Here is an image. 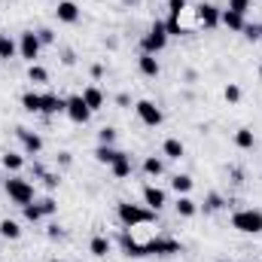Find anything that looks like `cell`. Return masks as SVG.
<instances>
[{
    "mask_svg": "<svg viewBox=\"0 0 262 262\" xmlns=\"http://www.w3.org/2000/svg\"><path fill=\"white\" fill-rule=\"evenodd\" d=\"M116 213H119V220L125 223V229H137V226L156 223V210H149V207H143V204H131V201H119Z\"/></svg>",
    "mask_w": 262,
    "mask_h": 262,
    "instance_id": "1",
    "label": "cell"
},
{
    "mask_svg": "<svg viewBox=\"0 0 262 262\" xmlns=\"http://www.w3.org/2000/svg\"><path fill=\"white\" fill-rule=\"evenodd\" d=\"M3 189H6V195L12 204H18V207H25V204H31L34 201V183L31 180H25V177H18V174H12L6 183H3Z\"/></svg>",
    "mask_w": 262,
    "mask_h": 262,
    "instance_id": "2",
    "label": "cell"
},
{
    "mask_svg": "<svg viewBox=\"0 0 262 262\" xmlns=\"http://www.w3.org/2000/svg\"><path fill=\"white\" fill-rule=\"evenodd\" d=\"M232 229H238L241 235H259L262 232V210L244 207L232 213Z\"/></svg>",
    "mask_w": 262,
    "mask_h": 262,
    "instance_id": "3",
    "label": "cell"
},
{
    "mask_svg": "<svg viewBox=\"0 0 262 262\" xmlns=\"http://www.w3.org/2000/svg\"><path fill=\"white\" fill-rule=\"evenodd\" d=\"M165 46H168V28H165V21H152L149 31H146L143 40H140V49H143L146 55H159Z\"/></svg>",
    "mask_w": 262,
    "mask_h": 262,
    "instance_id": "4",
    "label": "cell"
},
{
    "mask_svg": "<svg viewBox=\"0 0 262 262\" xmlns=\"http://www.w3.org/2000/svg\"><path fill=\"white\" fill-rule=\"evenodd\" d=\"M40 49H43V43H40L37 31H25V34L18 37V55H21L28 64H34V61L40 58Z\"/></svg>",
    "mask_w": 262,
    "mask_h": 262,
    "instance_id": "5",
    "label": "cell"
},
{
    "mask_svg": "<svg viewBox=\"0 0 262 262\" xmlns=\"http://www.w3.org/2000/svg\"><path fill=\"white\" fill-rule=\"evenodd\" d=\"M183 250V244L177 241V238H149L146 241V253L152 256H174V253H180Z\"/></svg>",
    "mask_w": 262,
    "mask_h": 262,
    "instance_id": "6",
    "label": "cell"
},
{
    "mask_svg": "<svg viewBox=\"0 0 262 262\" xmlns=\"http://www.w3.org/2000/svg\"><path fill=\"white\" fill-rule=\"evenodd\" d=\"M220 6H213V3H198L195 6V25L198 28H204V31H213L216 25H220Z\"/></svg>",
    "mask_w": 262,
    "mask_h": 262,
    "instance_id": "7",
    "label": "cell"
},
{
    "mask_svg": "<svg viewBox=\"0 0 262 262\" xmlns=\"http://www.w3.org/2000/svg\"><path fill=\"white\" fill-rule=\"evenodd\" d=\"M134 110H137L140 122H143V125H149V128H159V125H162V119H165V116H162V110H159L152 101H146V98H143V101H137V104H134Z\"/></svg>",
    "mask_w": 262,
    "mask_h": 262,
    "instance_id": "8",
    "label": "cell"
},
{
    "mask_svg": "<svg viewBox=\"0 0 262 262\" xmlns=\"http://www.w3.org/2000/svg\"><path fill=\"white\" fill-rule=\"evenodd\" d=\"M67 116H70V122H76V125H85L89 119H92V110L85 107V101H82V95H70L67 98Z\"/></svg>",
    "mask_w": 262,
    "mask_h": 262,
    "instance_id": "9",
    "label": "cell"
},
{
    "mask_svg": "<svg viewBox=\"0 0 262 262\" xmlns=\"http://www.w3.org/2000/svg\"><path fill=\"white\" fill-rule=\"evenodd\" d=\"M15 134H18V140H21V146H25V152H28V156H40V152H43V137H40L37 131L15 128Z\"/></svg>",
    "mask_w": 262,
    "mask_h": 262,
    "instance_id": "10",
    "label": "cell"
},
{
    "mask_svg": "<svg viewBox=\"0 0 262 262\" xmlns=\"http://www.w3.org/2000/svg\"><path fill=\"white\" fill-rule=\"evenodd\" d=\"M143 204L149 207V210H162L165 204H168V195H165V189H159V186H152V183H146L143 186Z\"/></svg>",
    "mask_w": 262,
    "mask_h": 262,
    "instance_id": "11",
    "label": "cell"
},
{
    "mask_svg": "<svg viewBox=\"0 0 262 262\" xmlns=\"http://www.w3.org/2000/svg\"><path fill=\"white\" fill-rule=\"evenodd\" d=\"M119 244H122L125 256H134V259H140V256H149V253H146V241H137V238H134L131 232H122Z\"/></svg>",
    "mask_w": 262,
    "mask_h": 262,
    "instance_id": "12",
    "label": "cell"
},
{
    "mask_svg": "<svg viewBox=\"0 0 262 262\" xmlns=\"http://www.w3.org/2000/svg\"><path fill=\"white\" fill-rule=\"evenodd\" d=\"M55 15H58V21H64V25H76V21H79V6H76L73 0H58Z\"/></svg>",
    "mask_w": 262,
    "mask_h": 262,
    "instance_id": "13",
    "label": "cell"
},
{
    "mask_svg": "<svg viewBox=\"0 0 262 262\" xmlns=\"http://www.w3.org/2000/svg\"><path fill=\"white\" fill-rule=\"evenodd\" d=\"M67 110V98H58V95H43V116H58V113H64Z\"/></svg>",
    "mask_w": 262,
    "mask_h": 262,
    "instance_id": "14",
    "label": "cell"
},
{
    "mask_svg": "<svg viewBox=\"0 0 262 262\" xmlns=\"http://www.w3.org/2000/svg\"><path fill=\"white\" fill-rule=\"evenodd\" d=\"M110 171H113V177H116V180H128L131 171H134V165H131V156H128V152H119V159L110 165Z\"/></svg>",
    "mask_w": 262,
    "mask_h": 262,
    "instance_id": "15",
    "label": "cell"
},
{
    "mask_svg": "<svg viewBox=\"0 0 262 262\" xmlns=\"http://www.w3.org/2000/svg\"><path fill=\"white\" fill-rule=\"evenodd\" d=\"M82 101H85V107L95 113V110L104 107V92H101L98 85H85V89H82Z\"/></svg>",
    "mask_w": 262,
    "mask_h": 262,
    "instance_id": "16",
    "label": "cell"
},
{
    "mask_svg": "<svg viewBox=\"0 0 262 262\" xmlns=\"http://www.w3.org/2000/svg\"><path fill=\"white\" fill-rule=\"evenodd\" d=\"M137 67H140V73H143V76H149V79H156V76L162 73V67H159V58H156V55H146V52H140V58H137Z\"/></svg>",
    "mask_w": 262,
    "mask_h": 262,
    "instance_id": "17",
    "label": "cell"
},
{
    "mask_svg": "<svg viewBox=\"0 0 262 262\" xmlns=\"http://www.w3.org/2000/svg\"><path fill=\"white\" fill-rule=\"evenodd\" d=\"M220 25H226L229 31H244L247 15H238V12H232V9H223V12H220Z\"/></svg>",
    "mask_w": 262,
    "mask_h": 262,
    "instance_id": "18",
    "label": "cell"
},
{
    "mask_svg": "<svg viewBox=\"0 0 262 262\" xmlns=\"http://www.w3.org/2000/svg\"><path fill=\"white\" fill-rule=\"evenodd\" d=\"M183 152H186V146H183L180 137H168V140L162 143V156H165V159H174V162H177V159H183Z\"/></svg>",
    "mask_w": 262,
    "mask_h": 262,
    "instance_id": "19",
    "label": "cell"
},
{
    "mask_svg": "<svg viewBox=\"0 0 262 262\" xmlns=\"http://www.w3.org/2000/svg\"><path fill=\"white\" fill-rule=\"evenodd\" d=\"M192 186H195V180H192L189 174H174V177H171V189H174L177 195H189Z\"/></svg>",
    "mask_w": 262,
    "mask_h": 262,
    "instance_id": "20",
    "label": "cell"
},
{
    "mask_svg": "<svg viewBox=\"0 0 262 262\" xmlns=\"http://www.w3.org/2000/svg\"><path fill=\"white\" fill-rule=\"evenodd\" d=\"M119 152H122V149H116V146H104V143H98V149H95V162H101V165H113V162L119 159Z\"/></svg>",
    "mask_w": 262,
    "mask_h": 262,
    "instance_id": "21",
    "label": "cell"
},
{
    "mask_svg": "<svg viewBox=\"0 0 262 262\" xmlns=\"http://www.w3.org/2000/svg\"><path fill=\"white\" fill-rule=\"evenodd\" d=\"M0 162H3V168L12 171V174H18V171L25 168V156H18V152H12V149H6V152L0 156Z\"/></svg>",
    "mask_w": 262,
    "mask_h": 262,
    "instance_id": "22",
    "label": "cell"
},
{
    "mask_svg": "<svg viewBox=\"0 0 262 262\" xmlns=\"http://www.w3.org/2000/svg\"><path fill=\"white\" fill-rule=\"evenodd\" d=\"M143 174H146V177H162V174H165V162H162L159 156H146V159H143Z\"/></svg>",
    "mask_w": 262,
    "mask_h": 262,
    "instance_id": "23",
    "label": "cell"
},
{
    "mask_svg": "<svg viewBox=\"0 0 262 262\" xmlns=\"http://www.w3.org/2000/svg\"><path fill=\"white\" fill-rule=\"evenodd\" d=\"M21 107H25L28 113H40V110H43V95H37V92H25V95H21Z\"/></svg>",
    "mask_w": 262,
    "mask_h": 262,
    "instance_id": "24",
    "label": "cell"
},
{
    "mask_svg": "<svg viewBox=\"0 0 262 262\" xmlns=\"http://www.w3.org/2000/svg\"><path fill=\"white\" fill-rule=\"evenodd\" d=\"M89 250H92V256H98V259L107 256V253H110V238H107V235H95L92 244H89Z\"/></svg>",
    "mask_w": 262,
    "mask_h": 262,
    "instance_id": "25",
    "label": "cell"
},
{
    "mask_svg": "<svg viewBox=\"0 0 262 262\" xmlns=\"http://www.w3.org/2000/svg\"><path fill=\"white\" fill-rule=\"evenodd\" d=\"M0 235H3L6 241H18V238H21V226H18L15 220H0Z\"/></svg>",
    "mask_w": 262,
    "mask_h": 262,
    "instance_id": "26",
    "label": "cell"
},
{
    "mask_svg": "<svg viewBox=\"0 0 262 262\" xmlns=\"http://www.w3.org/2000/svg\"><path fill=\"white\" fill-rule=\"evenodd\" d=\"M174 210L180 213V216H195L198 213V204L192 201L189 195H177V204H174Z\"/></svg>",
    "mask_w": 262,
    "mask_h": 262,
    "instance_id": "27",
    "label": "cell"
},
{
    "mask_svg": "<svg viewBox=\"0 0 262 262\" xmlns=\"http://www.w3.org/2000/svg\"><path fill=\"white\" fill-rule=\"evenodd\" d=\"M253 143H256V137H253V131L250 128H238L235 131V146H238V149H253Z\"/></svg>",
    "mask_w": 262,
    "mask_h": 262,
    "instance_id": "28",
    "label": "cell"
},
{
    "mask_svg": "<svg viewBox=\"0 0 262 262\" xmlns=\"http://www.w3.org/2000/svg\"><path fill=\"white\" fill-rule=\"evenodd\" d=\"M15 55H18V43L0 34V58H3V61H9V58H15Z\"/></svg>",
    "mask_w": 262,
    "mask_h": 262,
    "instance_id": "29",
    "label": "cell"
},
{
    "mask_svg": "<svg viewBox=\"0 0 262 262\" xmlns=\"http://www.w3.org/2000/svg\"><path fill=\"white\" fill-rule=\"evenodd\" d=\"M21 213H25V220H28V223H40V220H43V210H40V204H37V201L25 204V207H21Z\"/></svg>",
    "mask_w": 262,
    "mask_h": 262,
    "instance_id": "30",
    "label": "cell"
},
{
    "mask_svg": "<svg viewBox=\"0 0 262 262\" xmlns=\"http://www.w3.org/2000/svg\"><path fill=\"white\" fill-rule=\"evenodd\" d=\"M223 204H226V201H223L220 192H210V195L204 198V204H201V207H204V213H213V210H220Z\"/></svg>",
    "mask_w": 262,
    "mask_h": 262,
    "instance_id": "31",
    "label": "cell"
},
{
    "mask_svg": "<svg viewBox=\"0 0 262 262\" xmlns=\"http://www.w3.org/2000/svg\"><path fill=\"white\" fill-rule=\"evenodd\" d=\"M250 43H259L262 40V21H253V25H244V31H241Z\"/></svg>",
    "mask_w": 262,
    "mask_h": 262,
    "instance_id": "32",
    "label": "cell"
},
{
    "mask_svg": "<svg viewBox=\"0 0 262 262\" xmlns=\"http://www.w3.org/2000/svg\"><path fill=\"white\" fill-rule=\"evenodd\" d=\"M37 204H40V210H43V216H55V213H58V201H55L52 195L40 198Z\"/></svg>",
    "mask_w": 262,
    "mask_h": 262,
    "instance_id": "33",
    "label": "cell"
},
{
    "mask_svg": "<svg viewBox=\"0 0 262 262\" xmlns=\"http://www.w3.org/2000/svg\"><path fill=\"white\" fill-rule=\"evenodd\" d=\"M28 79H31V82H46V79H49V73H46V67L31 64V67H28Z\"/></svg>",
    "mask_w": 262,
    "mask_h": 262,
    "instance_id": "34",
    "label": "cell"
},
{
    "mask_svg": "<svg viewBox=\"0 0 262 262\" xmlns=\"http://www.w3.org/2000/svg\"><path fill=\"white\" fill-rule=\"evenodd\" d=\"M186 6H189V0H168V9H171V15H174V18L186 15V12H189Z\"/></svg>",
    "mask_w": 262,
    "mask_h": 262,
    "instance_id": "35",
    "label": "cell"
},
{
    "mask_svg": "<svg viewBox=\"0 0 262 262\" xmlns=\"http://www.w3.org/2000/svg\"><path fill=\"white\" fill-rule=\"evenodd\" d=\"M223 98H226L229 104H238V101H241V89H238L235 82H229V85L223 89Z\"/></svg>",
    "mask_w": 262,
    "mask_h": 262,
    "instance_id": "36",
    "label": "cell"
},
{
    "mask_svg": "<svg viewBox=\"0 0 262 262\" xmlns=\"http://www.w3.org/2000/svg\"><path fill=\"white\" fill-rule=\"evenodd\" d=\"M113 140H116V128H101L98 131V143H104V146H113Z\"/></svg>",
    "mask_w": 262,
    "mask_h": 262,
    "instance_id": "37",
    "label": "cell"
},
{
    "mask_svg": "<svg viewBox=\"0 0 262 262\" xmlns=\"http://www.w3.org/2000/svg\"><path fill=\"white\" fill-rule=\"evenodd\" d=\"M226 9H232V12H238V15H247V12H250V0H229Z\"/></svg>",
    "mask_w": 262,
    "mask_h": 262,
    "instance_id": "38",
    "label": "cell"
},
{
    "mask_svg": "<svg viewBox=\"0 0 262 262\" xmlns=\"http://www.w3.org/2000/svg\"><path fill=\"white\" fill-rule=\"evenodd\" d=\"M37 37H40V43H43V46H52V43H55V31H52V28H40V31H37Z\"/></svg>",
    "mask_w": 262,
    "mask_h": 262,
    "instance_id": "39",
    "label": "cell"
},
{
    "mask_svg": "<svg viewBox=\"0 0 262 262\" xmlns=\"http://www.w3.org/2000/svg\"><path fill=\"white\" fill-rule=\"evenodd\" d=\"M46 238H49V241H61V238H64V229H61L58 223H52V226L46 229Z\"/></svg>",
    "mask_w": 262,
    "mask_h": 262,
    "instance_id": "40",
    "label": "cell"
},
{
    "mask_svg": "<svg viewBox=\"0 0 262 262\" xmlns=\"http://www.w3.org/2000/svg\"><path fill=\"white\" fill-rule=\"evenodd\" d=\"M43 183H46L49 189H58V183H61V177H58V174H46V171H43Z\"/></svg>",
    "mask_w": 262,
    "mask_h": 262,
    "instance_id": "41",
    "label": "cell"
},
{
    "mask_svg": "<svg viewBox=\"0 0 262 262\" xmlns=\"http://www.w3.org/2000/svg\"><path fill=\"white\" fill-rule=\"evenodd\" d=\"M116 104H119V107H128V104H131V98L125 95V92H122V95H116Z\"/></svg>",
    "mask_w": 262,
    "mask_h": 262,
    "instance_id": "42",
    "label": "cell"
},
{
    "mask_svg": "<svg viewBox=\"0 0 262 262\" xmlns=\"http://www.w3.org/2000/svg\"><path fill=\"white\" fill-rule=\"evenodd\" d=\"M92 76H95V79L104 76V64H92Z\"/></svg>",
    "mask_w": 262,
    "mask_h": 262,
    "instance_id": "43",
    "label": "cell"
},
{
    "mask_svg": "<svg viewBox=\"0 0 262 262\" xmlns=\"http://www.w3.org/2000/svg\"><path fill=\"white\" fill-rule=\"evenodd\" d=\"M58 162L61 165H70V152H58Z\"/></svg>",
    "mask_w": 262,
    "mask_h": 262,
    "instance_id": "44",
    "label": "cell"
},
{
    "mask_svg": "<svg viewBox=\"0 0 262 262\" xmlns=\"http://www.w3.org/2000/svg\"><path fill=\"white\" fill-rule=\"evenodd\" d=\"M122 3H125V6H140L143 0H122Z\"/></svg>",
    "mask_w": 262,
    "mask_h": 262,
    "instance_id": "45",
    "label": "cell"
},
{
    "mask_svg": "<svg viewBox=\"0 0 262 262\" xmlns=\"http://www.w3.org/2000/svg\"><path fill=\"white\" fill-rule=\"evenodd\" d=\"M49 262H58V259H49Z\"/></svg>",
    "mask_w": 262,
    "mask_h": 262,
    "instance_id": "46",
    "label": "cell"
}]
</instances>
